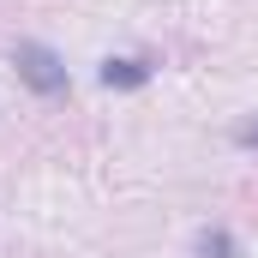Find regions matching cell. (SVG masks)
<instances>
[{
	"label": "cell",
	"mask_w": 258,
	"mask_h": 258,
	"mask_svg": "<svg viewBox=\"0 0 258 258\" xmlns=\"http://www.w3.org/2000/svg\"><path fill=\"white\" fill-rule=\"evenodd\" d=\"M12 66H18V78L36 90V96H66V60L48 48V42H12Z\"/></svg>",
	"instance_id": "1"
},
{
	"label": "cell",
	"mask_w": 258,
	"mask_h": 258,
	"mask_svg": "<svg viewBox=\"0 0 258 258\" xmlns=\"http://www.w3.org/2000/svg\"><path fill=\"white\" fill-rule=\"evenodd\" d=\"M144 78H150L144 60H102V84H108V90H138Z\"/></svg>",
	"instance_id": "2"
},
{
	"label": "cell",
	"mask_w": 258,
	"mask_h": 258,
	"mask_svg": "<svg viewBox=\"0 0 258 258\" xmlns=\"http://www.w3.org/2000/svg\"><path fill=\"white\" fill-rule=\"evenodd\" d=\"M192 252H198V258H240V252H234V234H228V228H204Z\"/></svg>",
	"instance_id": "3"
},
{
	"label": "cell",
	"mask_w": 258,
	"mask_h": 258,
	"mask_svg": "<svg viewBox=\"0 0 258 258\" xmlns=\"http://www.w3.org/2000/svg\"><path fill=\"white\" fill-rule=\"evenodd\" d=\"M234 144H240V150H258V114H252V120H240V126H234Z\"/></svg>",
	"instance_id": "4"
}]
</instances>
